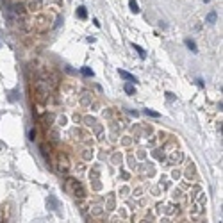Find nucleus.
<instances>
[{
  "instance_id": "nucleus-1",
  "label": "nucleus",
  "mask_w": 223,
  "mask_h": 223,
  "mask_svg": "<svg viewBox=\"0 0 223 223\" xmlns=\"http://www.w3.org/2000/svg\"><path fill=\"white\" fill-rule=\"evenodd\" d=\"M120 77H123V79H127V80H130V82H134L136 80V77L134 75H130L129 71H125V70H120Z\"/></svg>"
},
{
  "instance_id": "nucleus-2",
  "label": "nucleus",
  "mask_w": 223,
  "mask_h": 223,
  "mask_svg": "<svg viewBox=\"0 0 223 223\" xmlns=\"http://www.w3.org/2000/svg\"><path fill=\"white\" fill-rule=\"evenodd\" d=\"M184 43H186V47H187L189 50H193V52H196V50H198V48H196V45H195V41H191V39H186Z\"/></svg>"
},
{
  "instance_id": "nucleus-3",
  "label": "nucleus",
  "mask_w": 223,
  "mask_h": 223,
  "mask_svg": "<svg viewBox=\"0 0 223 223\" xmlns=\"http://www.w3.org/2000/svg\"><path fill=\"white\" fill-rule=\"evenodd\" d=\"M132 47H134V50L137 52V54H139V57H141V59H145V57H146V54H145V50H143V48H141L139 45H132Z\"/></svg>"
},
{
  "instance_id": "nucleus-4",
  "label": "nucleus",
  "mask_w": 223,
  "mask_h": 223,
  "mask_svg": "<svg viewBox=\"0 0 223 223\" xmlns=\"http://www.w3.org/2000/svg\"><path fill=\"white\" fill-rule=\"evenodd\" d=\"M205 22H207V23H214V22H216V13H214V11L209 13L207 18H205Z\"/></svg>"
},
{
  "instance_id": "nucleus-5",
  "label": "nucleus",
  "mask_w": 223,
  "mask_h": 223,
  "mask_svg": "<svg viewBox=\"0 0 223 223\" xmlns=\"http://www.w3.org/2000/svg\"><path fill=\"white\" fill-rule=\"evenodd\" d=\"M77 14H79V18H82V20H84V18L88 16V13H86V7H82V5H80V7L77 9Z\"/></svg>"
},
{
  "instance_id": "nucleus-6",
  "label": "nucleus",
  "mask_w": 223,
  "mask_h": 223,
  "mask_svg": "<svg viewBox=\"0 0 223 223\" xmlns=\"http://www.w3.org/2000/svg\"><path fill=\"white\" fill-rule=\"evenodd\" d=\"M129 5H130V9L134 13H139V7H137V2L136 0H129Z\"/></svg>"
},
{
  "instance_id": "nucleus-7",
  "label": "nucleus",
  "mask_w": 223,
  "mask_h": 223,
  "mask_svg": "<svg viewBox=\"0 0 223 223\" xmlns=\"http://www.w3.org/2000/svg\"><path fill=\"white\" fill-rule=\"evenodd\" d=\"M125 91L129 93V95H132V93H134V86H132V84H127V86H125Z\"/></svg>"
},
{
  "instance_id": "nucleus-8",
  "label": "nucleus",
  "mask_w": 223,
  "mask_h": 223,
  "mask_svg": "<svg viewBox=\"0 0 223 223\" xmlns=\"http://www.w3.org/2000/svg\"><path fill=\"white\" fill-rule=\"evenodd\" d=\"M145 114H150V116H154V118H159V113H155V111H150V109H146V111H145Z\"/></svg>"
},
{
  "instance_id": "nucleus-9",
  "label": "nucleus",
  "mask_w": 223,
  "mask_h": 223,
  "mask_svg": "<svg viewBox=\"0 0 223 223\" xmlns=\"http://www.w3.org/2000/svg\"><path fill=\"white\" fill-rule=\"evenodd\" d=\"M82 73H84V75H88V77H89V75H93V71H91L89 68H82Z\"/></svg>"
},
{
  "instance_id": "nucleus-10",
  "label": "nucleus",
  "mask_w": 223,
  "mask_h": 223,
  "mask_svg": "<svg viewBox=\"0 0 223 223\" xmlns=\"http://www.w3.org/2000/svg\"><path fill=\"white\" fill-rule=\"evenodd\" d=\"M205 2H209V0H205Z\"/></svg>"
}]
</instances>
